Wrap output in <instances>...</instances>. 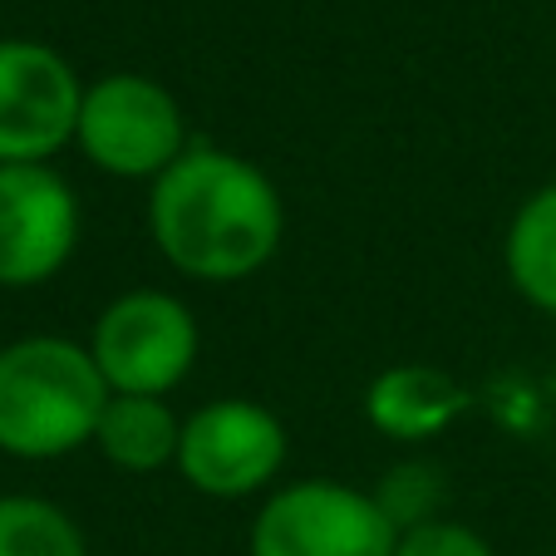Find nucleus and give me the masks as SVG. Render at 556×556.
<instances>
[{"mask_svg":"<svg viewBox=\"0 0 556 556\" xmlns=\"http://www.w3.org/2000/svg\"><path fill=\"white\" fill-rule=\"evenodd\" d=\"M109 384L89 345L64 336H25L0 350V453L64 458L94 443Z\"/></svg>","mask_w":556,"mask_h":556,"instance_id":"2","label":"nucleus"},{"mask_svg":"<svg viewBox=\"0 0 556 556\" xmlns=\"http://www.w3.org/2000/svg\"><path fill=\"white\" fill-rule=\"evenodd\" d=\"M85 85L60 50L0 40V163H45L79 128Z\"/></svg>","mask_w":556,"mask_h":556,"instance_id":"8","label":"nucleus"},{"mask_svg":"<svg viewBox=\"0 0 556 556\" xmlns=\"http://www.w3.org/2000/svg\"><path fill=\"white\" fill-rule=\"evenodd\" d=\"M472 394L433 365H389L365 389V419L379 439L429 443L468 414Z\"/></svg>","mask_w":556,"mask_h":556,"instance_id":"9","label":"nucleus"},{"mask_svg":"<svg viewBox=\"0 0 556 556\" xmlns=\"http://www.w3.org/2000/svg\"><path fill=\"white\" fill-rule=\"evenodd\" d=\"M198 315L173 291H124L94 320L89 355L109 394H173L198 365Z\"/></svg>","mask_w":556,"mask_h":556,"instance_id":"5","label":"nucleus"},{"mask_svg":"<svg viewBox=\"0 0 556 556\" xmlns=\"http://www.w3.org/2000/svg\"><path fill=\"white\" fill-rule=\"evenodd\" d=\"M0 556H89L85 532L50 497H0Z\"/></svg>","mask_w":556,"mask_h":556,"instance_id":"12","label":"nucleus"},{"mask_svg":"<svg viewBox=\"0 0 556 556\" xmlns=\"http://www.w3.org/2000/svg\"><path fill=\"white\" fill-rule=\"evenodd\" d=\"M286 463V424L266 404L227 394L182 419L178 463L182 483L207 497H252L276 483Z\"/></svg>","mask_w":556,"mask_h":556,"instance_id":"6","label":"nucleus"},{"mask_svg":"<svg viewBox=\"0 0 556 556\" xmlns=\"http://www.w3.org/2000/svg\"><path fill=\"white\" fill-rule=\"evenodd\" d=\"M148 231L173 271L207 286L256 276L281 247L286 207L252 157L192 143L148 188Z\"/></svg>","mask_w":556,"mask_h":556,"instance_id":"1","label":"nucleus"},{"mask_svg":"<svg viewBox=\"0 0 556 556\" xmlns=\"http://www.w3.org/2000/svg\"><path fill=\"white\" fill-rule=\"evenodd\" d=\"M503 262H507V281L517 286V295L527 305H536L542 315H556V182L536 188L513 212Z\"/></svg>","mask_w":556,"mask_h":556,"instance_id":"11","label":"nucleus"},{"mask_svg":"<svg viewBox=\"0 0 556 556\" xmlns=\"http://www.w3.org/2000/svg\"><path fill=\"white\" fill-rule=\"evenodd\" d=\"M394 556H497V552L472 527L448 522V517H429V522L404 527Z\"/></svg>","mask_w":556,"mask_h":556,"instance_id":"13","label":"nucleus"},{"mask_svg":"<svg viewBox=\"0 0 556 556\" xmlns=\"http://www.w3.org/2000/svg\"><path fill=\"white\" fill-rule=\"evenodd\" d=\"M74 143L99 173L128 182H157L192 148L182 104L157 79L134 70L99 74L94 85H85Z\"/></svg>","mask_w":556,"mask_h":556,"instance_id":"3","label":"nucleus"},{"mask_svg":"<svg viewBox=\"0 0 556 556\" xmlns=\"http://www.w3.org/2000/svg\"><path fill=\"white\" fill-rule=\"evenodd\" d=\"M79 202L50 163H0V286L30 291L70 266Z\"/></svg>","mask_w":556,"mask_h":556,"instance_id":"7","label":"nucleus"},{"mask_svg":"<svg viewBox=\"0 0 556 556\" xmlns=\"http://www.w3.org/2000/svg\"><path fill=\"white\" fill-rule=\"evenodd\" d=\"M252 556H394L400 522L365 488L311 478L276 488L252 517Z\"/></svg>","mask_w":556,"mask_h":556,"instance_id":"4","label":"nucleus"},{"mask_svg":"<svg viewBox=\"0 0 556 556\" xmlns=\"http://www.w3.org/2000/svg\"><path fill=\"white\" fill-rule=\"evenodd\" d=\"M178 439L182 419L153 394H109L94 429V448L124 472H157L178 463Z\"/></svg>","mask_w":556,"mask_h":556,"instance_id":"10","label":"nucleus"}]
</instances>
